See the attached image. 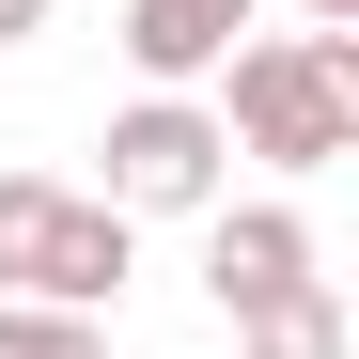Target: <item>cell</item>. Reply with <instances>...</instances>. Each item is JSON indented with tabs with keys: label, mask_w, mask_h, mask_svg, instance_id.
Listing matches in <instances>:
<instances>
[{
	"label": "cell",
	"mask_w": 359,
	"mask_h": 359,
	"mask_svg": "<svg viewBox=\"0 0 359 359\" xmlns=\"http://www.w3.org/2000/svg\"><path fill=\"white\" fill-rule=\"evenodd\" d=\"M219 141H250L266 172H328V156H359V32H266V47H234Z\"/></svg>",
	"instance_id": "obj_1"
},
{
	"label": "cell",
	"mask_w": 359,
	"mask_h": 359,
	"mask_svg": "<svg viewBox=\"0 0 359 359\" xmlns=\"http://www.w3.org/2000/svg\"><path fill=\"white\" fill-rule=\"evenodd\" d=\"M219 172H234L219 109H188V94H141L126 126H109V219H203V203H219Z\"/></svg>",
	"instance_id": "obj_2"
},
{
	"label": "cell",
	"mask_w": 359,
	"mask_h": 359,
	"mask_svg": "<svg viewBox=\"0 0 359 359\" xmlns=\"http://www.w3.org/2000/svg\"><path fill=\"white\" fill-rule=\"evenodd\" d=\"M297 281H313V219L297 203H203V297L219 313H266Z\"/></svg>",
	"instance_id": "obj_3"
},
{
	"label": "cell",
	"mask_w": 359,
	"mask_h": 359,
	"mask_svg": "<svg viewBox=\"0 0 359 359\" xmlns=\"http://www.w3.org/2000/svg\"><path fill=\"white\" fill-rule=\"evenodd\" d=\"M234 32H250V0H126V63H141L156 94L219 79V63H234Z\"/></svg>",
	"instance_id": "obj_4"
},
{
	"label": "cell",
	"mask_w": 359,
	"mask_h": 359,
	"mask_svg": "<svg viewBox=\"0 0 359 359\" xmlns=\"http://www.w3.org/2000/svg\"><path fill=\"white\" fill-rule=\"evenodd\" d=\"M109 297H126V219L63 188V219H47V266H32V313H109Z\"/></svg>",
	"instance_id": "obj_5"
},
{
	"label": "cell",
	"mask_w": 359,
	"mask_h": 359,
	"mask_svg": "<svg viewBox=\"0 0 359 359\" xmlns=\"http://www.w3.org/2000/svg\"><path fill=\"white\" fill-rule=\"evenodd\" d=\"M234 328H250V359H344V297L297 281V297H266V313H234Z\"/></svg>",
	"instance_id": "obj_6"
},
{
	"label": "cell",
	"mask_w": 359,
	"mask_h": 359,
	"mask_svg": "<svg viewBox=\"0 0 359 359\" xmlns=\"http://www.w3.org/2000/svg\"><path fill=\"white\" fill-rule=\"evenodd\" d=\"M47 219H63V188H47V172H0V297H32V266H47Z\"/></svg>",
	"instance_id": "obj_7"
},
{
	"label": "cell",
	"mask_w": 359,
	"mask_h": 359,
	"mask_svg": "<svg viewBox=\"0 0 359 359\" xmlns=\"http://www.w3.org/2000/svg\"><path fill=\"white\" fill-rule=\"evenodd\" d=\"M0 359H109L94 313H32V297H0Z\"/></svg>",
	"instance_id": "obj_8"
},
{
	"label": "cell",
	"mask_w": 359,
	"mask_h": 359,
	"mask_svg": "<svg viewBox=\"0 0 359 359\" xmlns=\"http://www.w3.org/2000/svg\"><path fill=\"white\" fill-rule=\"evenodd\" d=\"M32 32H47V0H0V47H32Z\"/></svg>",
	"instance_id": "obj_9"
},
{
	"label": "cell",
	"mask_w": 359,
	"mask_h": 359,
	"mask_svg": "<svg viewBox=\"0 0 359 359\" xmlns=\"http://www.w3.org/2000/svg\"><path fill=\"white\" fill-rule=\"evenodd\" d=\"M313 32H359V0H313Z\"/></svg>",
	"instance_id": "obj_10"
}]
</instances>
